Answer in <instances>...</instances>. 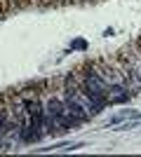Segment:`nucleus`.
Segmentation results:
<instances>
[{"label": "nucleus", "instance_id": "obj_1", "mask_svg": "<svg viewBox=\"0 0 141 157\" xmlns=\"http://www.w3.org/2000/svg\"><path fill=\"white\" fill-rule=\"evenodd\" d=\"M129 115H132V113H120V115H115V117H111V120H108V124L106 127H113V124H118V122H120V120H125V117H129Z\"/></svg>", "mask_w": 141, "mask_h": 157}, {"label": "nucleus", "instance_id": "obj_2", "mask_svg": "<svg viewBox=\"0 0 141 157\" xmlns=\"http://www.w3.org/2000/svg\"><path fill=\"white\" fill-rule=\"evenodd\" d=\"M73 49H80V52H85V49H87V42H85V40H73Z\"/></svg>", "mask_w": 141, "mask_h": 157}, {"label": "nucleus", "instance_id": "obj_3", "mask_svg": "<svg viewBox=\"0 0 141 157\" xmlns=\"http://www.w3.org/2000/svg\"><path fill=\"white\" fill-rule=\"evenodd\" d=\"M2 122H5V117H2V113H0V127H2Z\"/></svg>", "mask_w": 141, "mask_h": 157}]
</instances>
